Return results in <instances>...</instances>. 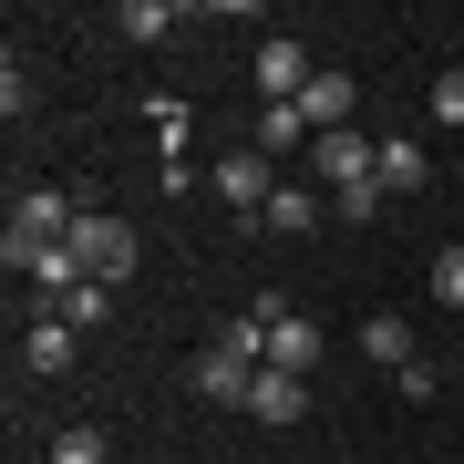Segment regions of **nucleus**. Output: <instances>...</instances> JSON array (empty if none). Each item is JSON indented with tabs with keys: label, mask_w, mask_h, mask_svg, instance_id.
I'll return each instance as SVG.
<instances>
[{
	"label": "nucleus",
	"mask_w": 464,
	"mask_h": 464,
	"mask_svg": "<svg viewBox=\"0 0 464 464\" xmlns=\"http://www.w3.org/2000/svg\"><path fill=\"white\" fill-rule=\"evenodd\" d=\"M433 299H444V310H464V248L433 258Z\"/></svg>",
	"instance_id": "aec40b11"
},
{
	"label": "nucleus",
	"mask_w": 464,
	"mask_h": 464,
	"mask_svg": "<svg viewBox=\"0 0 464 464\" xmlns=\"http://www.w3.org/2000/svg\"><path fill=\"white\" fill-rule=\"evenodd\" d=\"M423 145H413V134H392V145H382V197H423Z\"/></svg>",
	"instance_id": "9b49d317"
},
{
	"label": "nucleus",
	"mask_w": 464,
	"mask_h": 464,
	"mask_svg": "<svg viewBox=\"0 0 464 464\" xmlns=\"http://www.w3.org/2000/svg\"><path fill=\"white\" fill-rule=\"evenodd\" d=\"M310 72H320V63H310L289 32H268V42H258V103H299V93H310Z\"/></svg>",
	"instance_id": "423d86ee"
},
{
	"label": "nucleus",
	"mask_w": 464,
	"mask_h": 464,
	"mask_svg": "<svg viewBox=\"0 0 464 464\" xmlns=\"http://www.w3.org/2000/svg\"><path fill=\"white\" fill-rule=\"evenodd\" d=\"M248 382H258V362H237V351H207V362H197V392L207 402H248Z\"/></svg>",
	"instance_id": "9d476101"
},
{
	"label": "nucleus",
	"mask_w": 464,
	"mask_h": 464,
	"mask_svg": "<svg viewBox=\"0 0 464 464\" xmlns=\"http://www.w3.org/2000/svg\"><path fill=\"white\" fill-rule=\"evenodd\" d=\"M217 197H227L237 217H268V197H279V176H268V155H258V145L217 155Z\"/></svg>",
	"instance_id": "20e7f679"
},
{
	"label": "nucleus",
	"mask_w": 464,
	"mask_h": 464,
	"mask_svg": "<svg viewBox=\"0 0 464 464\" xmlns=\"http://www.w3.org/2000/svg\"><path fill=\"white\" fill-rule=\"evenodd\" d=\"M433 114H444V124H464V63H444V72H433Z\"/></svg>",
	"instance_id": "6ab92c4d"
},
{
	"label": "nucleus",
	"mask_w": 464,
	"mask_h": 464,
	"mask_svg": "<svg viewBox=\"0 0 464 464\" xmlns=\"http://www.w3.org/2000/svg\"><path fill=\"white\" fill-rule=\"evenodd\" d=\"M0 258H11V268H21V279H32V289L52 299V310H63V299H72V289H83V279H93V268H83V258H72V248H63V237H0Z\"/></svg>",
	"instance_id": "f03ea898"
},
{
	"label": "nucleus",
	"mask_w": 464,
	"mask_h": 464,
	"mask_svg": "<svg viewBox=\"0 0 464 464\" xmlns=\"http://www.w3.org/2000/svg\"><path fill=\"white\" fill-rule=\"evenodd\" d=\"M52 320H72V331H93V320H114V289H103V279H83V289L63 299V310H52Z\"/></svg>",
	"instance_id": "f3484780"
},
{
	"label": "nucleus",
	"mask_w": 464,
	"mask_h": 464,
	"mask_svg": "<svg viewBox=\"0 0 464 464\" xmlns=\"http://www.w3.org/2000/svg\"><path fill=\"white\" fill-rule=\"evenodd\" d=\"M52 464H103V433H93V423H72V433H52Z\"/></svg>",
	"instance_id": "a211bd4d"
},
{
	"label": "nucleus",
	"mask_w": 464,
	"mask_h": 464,
	"mask_svg": "<svg viewBox=\"0 0 464 464\" xmlns=\"http://www.w3.org/2000/svg\"><path fill=\"white\" fill-rule=\"evenodd\" d=\"M72 217H83V207H72L63 186H21V207H11V237H72Z\"/></svg>",
	"instance_id": "0eeeda50"
},
{
	"label": "nucleus",
	"mask_w": 464,
	"mask_h": 464,
	"mask_svg": "<svg viewBox=\"0 0 464 464\" xmlns=\"http://www.w3.org/2000/svg\"><path fill=\"white\" fill-rule=\"evenodd\" d=\"M310 166H320V186H331V207L362 227V217L382 207V145L362 124H341V134H310Z\"/></svg>",
	"instance_id": "f257e3e1"
},
{
	"label": "nucleus",
	"mask_w": 464,
	"mask_h": 464,
	"mask_svg": "<svg viewBox=\"0 0 464 464\" xmlns=\"http://www.w3.org/2000/svg\"><path fill=\"white\" fill-rule=\"evenodd\" d=\"M289 145H310L299 103H258V155H289Z\"/></svg>",
	"instance_id": "4468645a"
},
{
	"label": "nucleus",
	"mask_w": 464,
	"mask_h": 464,
	"mask_svg": "<svg viewBox=\"0 0 464 464\" xmlns=\"http://www.w3.org/2000/svg\"><path fill=\"white\" fill-rule=\"evenodd\" d=\"M72 341H83L72 320H32V341H21V362H32V372H72Z\"/></svg>",
	"instance_id": "f8f14e48"
},
{
	"label": "nucleus",
	"mask_w": 464,
	"mask_h": 464,
	"mask_svg": "<svg viewBox=\"0 0 464 464\" xmlns=\"http://www.w3.org/2000/svg\"><path fill=\"white\" fill-rule=\"evenodd\" d=\"M268 227H279V237H310L320 227V197H310V186H279V197H268Z\"/></svg>",
	"instance_id": "2eb2a0df"
},
{
	"label": "nucleus",
	"mask_w": 464,
	"mask_h": 464,
	"mask_svg": "<svg viewBox=\"0 0 464 464\" xmlns=\"http://www.w3.org/2000/svg\"><path fill=\"white\" fill-rule=\"evenodd\" d=\"M258 331H268L258 372H299V382H310V362H320V320H299V310H279V320H268V310H258Z\"/></svg>",
	"instance_id": "39448f33"
},
{
	"label": "nucleus",
	"mask_w": 464,
	"mask_h": 464,
	"mask_svg": "<svg viewBox=\"0 0 464 464\" xmlns=\"http://www.w3.org/2000/svg\"><path fill=\"white\" fill-rule=\"evenodd\" d=\"M114 32H124V42H166V32H176V11H166V0H124Z\"/></svg>",
	"instance_id": "dca6fc26"
},
{
	"label": "nucleus",
	"mask_w": 464,
	"mask_h": 464,
	"mask_svg": "<svg viewBox=\"0 0 464 464\" xmlns=\"http://www.w3.org/2000/svg\"><path fill=\"white\" fill-rule=\"evenodd\" d=\"M63 248L83 258L103 289H114V279H134V227H124V217H72V237H63Z\"/></svg>",
	"instance_id": "7ed1b4c3"
},
{
	"label": "nucleus",
	"mask_w": 464,
	"mask_h": 464,
	"mask_svg": "<svg viewBox=\"0 0 464 464\" xmlns=\"http://www.w3.org/2000/svg\"><path fill=\"white\" fill-rule=\"evenodd\" d=\"M362 351H372V362H392V372H402V362H413V320H402V310H382L372 331H362Z\"/></svg>",
	"instance_id": "ddd939ff"
},
{
	"label": "nucleus",
	"mask_w": 464,
	"mask_h": 464,
	"mask_svg": "<svg viewBox=\"0 0 464 464\" xmlns=\"http://www.w3.org/2000/svg\"><path fill=\"white\" fill-rule=\"evenodd\" d=\"M299 124H310V134H341V124H351V72H310V93H299Z\"/></svg>",
	"instance_id": "1a4fd4ad"
},
{
	"label": "nucleus",
	"mask_w": 464,
	"mask_h": 464,
	"mask_svg": "<svg viewBox=\"0 0 464 464\" xmlns=\"http://www.w3.org/2000/svg\"><path fill=\"white\" fill-rule=\"evenodd\" d=\"M248 413L258 423H299V413H310V382H299V372H258L248 382Z\"/></svg>",
	"instance_id": "6e6552de"
}]
</instances>
